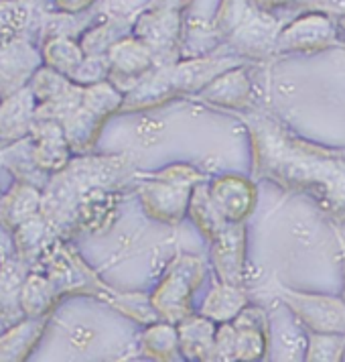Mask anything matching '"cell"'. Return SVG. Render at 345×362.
Returning a JSON list of instances; mask_svg holds the SVG:
<instances>
[{
    "mask_svg": "<svg viewBox=\"0 0 345 362\" xmlns=\"http://www.w3.org/2000/svg\"><path fill=\"white\" fill-rule=\"evenodd\" d=\"M236 116L252 145V175L309 198L335 222H345V151L321 147L286 131L262 108Z\"/></svg>",
    "mask_w": 345,
    "mask_h": 362,
    "instance_id": "1",
    "label": "cell"
},
{
    "mask_svg": "<svg viewBox=\"0 0 345 362\" xmlns=\"http://www.w3.org/2000/svg\"><path fill=\"white\" fill-rule=\"evenodd\" d=\"M136 155H73L66 169L53 173L43 187L41 214L59 238H73L82 198L94 187L126 189L138 175Z\"/></svg>",
    "mask_w": 345,
    "mask_h": 362,
    "instance_id": "2",
    "label": "cell"
},
{
    "mask_svg": "<svg viewBox=\"0 0 345 362\" xmlns=\"http://www.w3.org/2000/svg\"><path fill=\"white\" fill-rule=\"evenodd\" d=\"M33 269L43 271L49 277L61 299L69 296L96 297L108 303L110 308H114L116 312L143 326H148L159 320L150 303V296L118 291L108 283H104L98 277V273L83 261L80 252L66 238H57L43 252V257Z\"/></svg>",
    "mask_w": 345,
    "mask_h": 362,
    "instance_id": "3",
    "label": "cell"
},
{
    "mask_svg": "<svg viewBox=\"0 0 345 362\" xmlns=\"http://www.w3.org/2000/svg\"><path fill=\"white\" fill-rule=\"evenodd\" d=\"M238 55H205L179 59L171 66H155L147 76L124 94L120 115L147 112L179 96H195L203 86L231 67L242 66Z\"/></svg>",
    "mask_w": 345,
    "mask_h": 362,
    "instance_id": "4",
    "label": "cell"
},
{
    "mask_svg": "<svg viewBox=\"0 0 345 362\" xmlns=\"http://www.w3.org/2000/svg\"><path fill=\"white\" fill-rule=\"evenodd\" d=\"M207 180L195 165L173 163L159 171H138L134 189L145 214L161 224L177 226L189 212L193 187Z\"/></svg>",
    "mask_w": 345,
    "mask_h": 362,
    "instance_id": "5",
    "label": "cell"
},
{
    "mask_svg": "<svg viewBox=\"0 0 345 362\" xmlns=\"http://www.w3.org/2000/svg\"><path fill=\"white\" fill-rule=\"evenodd\" d=\"M207 263L199 255L179 252L167 264L163 277L150 293V303L159 320L181 324L193 310V293L203 285Z\"/></svg>",
    "mask_w": 345,
    "mask_h": 362,
    "instance_id": "6",
    "label": "cell"
},
{
    "mask_svg": "<svg viewBox=\"0 0 345 362\" xmlns=\"http://www.w3.org/2000/svg\"><path fill=\"white\" fill-rule=\"evenodd\" d=\"M124 94L114 83L99 82L85 86L82 106L63 124L67 143L73 155H85L96 147L102 129L110 116L120 115Z\"/></svg>",
    "mask_w": 345,
    "mask_h": 362,
    "instance_id": "7",
    "label": "cell"
},
{
    "mask_svg": "<svg viewBox=\"0 0 345 362\" xmlns=\"http://www.w3.org/2000/svg\"><path fill=\"white\" fill-rule=\"evenodd\" d=\"M280 303L295 315V320L307 332H331L345 334V301L344 297L305 293L284 285H277Z\"/></svg>",
    "mask_w": 345,
    "mask_h": 362,
    "instance_id": "8",
    "label": "cell"
},
{
    "mask_svg": "<svg viewBox=\"0 0 345 362\" xmlns=\"http://www.w3.org/2000/svg\"><path fill=\"white\" fill-rule=\"evenodd\" d=\"M132 35L152 51L157 66H171L183 59V18L177 11L145 8L136 17Z\"/></svg>",
    "mask_w": 345,
    "mask_h": 362,
    "instance_id": "9",
    "label": "cell"
},
{
    "mask_svg": "<svg viewBox=\"0 0 345 362\" xmlns=\"http://www.w3.org/2000/svg\"><path fill=\"white\" fill-rule=\"evenodd\" d=\"M212 264L219 281L231 285H244L246 279V222H228L210 238Z\"/></svg>",
    "mask_w": 345,
    "mask_h": 362,
    "instance_id": "10",
    "label": "cell"
},
{
    "mask_svg": "<svg viewBox=\"0 0 345 362\" xmlns=\"http://www.w3.org/2000/svg\"><path fill=\"white\" fill-rule=\"evenodd\" d=\"M337 43L333 18L309 11L291 25L282 27L277 41V53H317Z\"/></svg>",
    "mask_w": 345,
    "mask_h": 362,
    "instance_id": "11",
    "label": "cell"
},
{
    "mask_svg": "<svg viewBox=\"0 0 345 362\" xmlns=\"http://www.w3.org/2000/svg\"><path fill=\"white\" fill-rule=\"evenodd\" d=\"M280 31H282L280 21H277L268 11L256 8L246 18V23L236 33L230 35L226 41L231 49L236 51L238 57H242V59L250 57V59L262 62L272 53H277V41H279Z\"/></svg>",
    "mask_w": 345,
    "mask_h": 362,
    "instance_id": "12",
    "label": "cell"
},
{
    "mask_svg": "<svg viewBox=\"0 0 345 362\" xmlns=\"http://www.w3.org/2000/svg\"><path fill=\"white\" fill-rule=\"evenodd\" d=\"M43 64V55L23 35L11 41H0V94L2 98L29 86L35 71Z\"/></svg>",
    "mask_w": 345,
    "mask_h": 362,
    "instance_id": "13",
    "label": "cell"
},
{
    "mask_svg": "<svg viewBox=\"0 0 345 362\" xmlns=\"http://www.w3.org/2000/svg\"><path fill=\"white\" fill-rule=\"evenodd\" d=\"M106 55L110 59L108 82L114 83L122 94L131 92L132 88L157 66L152 51L134 35L122 39L120 43H116Z\"/></svg>",
    "mask_w": 345,
    "mask_h": 362,
    "instance_id": "14",
    "label": "cell"
},
{
    "mask_svg": "<svg viewBox=\"0 0 345 362\" xmlns=\"http://www.w3.org/2000/svg\"><path fill=\"white\" fill-rule=\"evenodd\" d=\"M210 194L217 212L228 222H246L258 202L256 183L234 173H226L210 181Z\"/></svg>",
    "mask_w": 345,
    "mask_h": 362,
    "instance_id": "15",
    "label": "cell"
},
{
    "mask_svg": "<svg viewBox=\"0 0 345 362\" xmlns=\"http://www.w3.org/2000/svg\"><path fill=\"white\" fill-rule=\"evenodd\" d=\"M193 98L207 106L242 112L254 106V88L246 69L238 66L219 74L207 86H203Z\"/></svg>",
    "mask_w": 345,
    "mask_h": 362,
    "instance_id": "16",
    "label": "cell"
},
{
    "mask_svg": "<svg viewBox=\"0 0 345 362\" xmlns=\"http://www.w3.org/2000/svg\"><path fill=\"white\" fill-rule=\"evenodd\" d=\"M29 271L17 257L15 247L0 252V324L6 328L27 317L20 305V291Z\"/></svg>",
    "mask_w": 345,
    "mask_h": 362,
    "instance_id": "17",
    "label": "cell"
},
{
    "mask_svg": "<svg viewBox=\"0 0 345 362\" xmlns=\"http://www.w3.org/2000/svg\"><path fill=\"white\" fill-rule=\"evenodd\" d=\"M236 332V361H262L268 354L270 329L268 315L262 308L250 305L240 312L236 320H231Z\"/></svg>",
    "mask_w": 345,
    "mask_h": 362,
    "instance_id": "18",
    "label": "cell"
},
{
    "mask_svg": "<svg viewBox=\"0 0 345 362\" xmlns=\"http://www.w3.org/2000/svg\"><path fill=\"white\" fill-rule=\"evenodd\" d=\"M35 148V161L47 175L59 173L73 159V151L67 143L61 122L55 120H35L31 131Z\"/></svg>",
    "mask_w": 345,
    "mask_h": 362,
    "instance_id": "19",
    "label": "cell"
},
{
    "mask_svg": "<svg viewBox=\"0 0 345 362\" xmlns=\"http://www.w3.org/2000/svg\"><path fill=\"white\" fill-rule=\"evenodd\" d=\"M37 98L29 86L0 102V147L29 136L35 124Z\"/></svg>",
    "mask_w": 345,
    "mask_h": 362,
    "instance_id": "20",
    "label": "cell"
},
{
    "mask_svg": "<svg viewBox=\"0 0 345 362\" xmlns=\"http://www.w3.org/2000/svg\"><path fill=\"white\" fill-rule=\"evenodd\" d=\"M51 315L23 317L15 326H8L0 334V362L27 361L43 338Z\"/></svg>",
    "mask_w": 345,
    "mask_h": 362,
    "instance_id": "21",
    "label": "cell"
},
{
    "mask_svg": "<svg viewBox=\"0 0 345 362\" xmlns=\"http://www.w3.org/2000/svg\"><path fill=\"white\" fill-rule=\"evenodd\" d=\"M43 189L33 183L15 181L13 187L0 196V226L13 232L27 220L41 214Z\"/></svg>",
    "mask_w": 345,
    "mask_h": 362,
    "instance_id": "22",
    "label": "cell"
},
{
    "mask_svg": "<svg viewBox=\"0 0 345 362\" xmlns=\"http://www.w3.org/2000/svg\"><path fill=\"white\" fill-rule=\"evenodd\" d=\"M179 329V350L185 361L212 362L215 352V332L217 324L201 313H191L185 317Z\"/></svg>",
    "mask_w": 345,
    "mask_h": 362,
    "instance_id": "23",
    "label": "cell"
},
{
    "mask_svg": "<svg viewBox=\"0 0 345 362\" xmlns=\"http://www.w3.org/2000/svg\"><path fill=\"white\" fill-rule=\"evenodd\" d=\"M11 234H13V247H15L17 257L29 269H33L43 257V252L59 238L49 226V222L43 218V214H37L31 220H27Z\"/></svg>",
    "mask_w": 345,
    "mask_h": 362,
    "instance_id": "24",
    "label": "cell"
},
{
    "mask_svg": "<svg viewBox=\"0 0 345 362\" xmlns=\"http://www.w3.org/2000/svg\"><path fill=\"white\" fill-rule=\"evenodd\" d=\"M0 167H4L15 181H23V183H33L37 187H45L51 175H47L45 171L39 169V165L35 161V148H33V139L31 134L15 141V143H8V145H2L0 147Z\"/></svg>",
    "mask_w": 345,
    "mask_h": 362,
    "instance_id": "25",
    "label": "cell"
},
{
    "mask_svg": "<svg viewBox=\"0 0 345 362\" xmlns=\"http://www.w3.org/2000/svg\"><path fill=\"white\" fill-rule=\"evenodd\" d=\"M248 303L250 301L244 285H231L217 279V283L207 291V296L203 297L199 313L210 317L215 324H226L236 320Z\"/></svg>",
    "mask_w": 345,
    "mask_h": 362,
    "instance_id": "26",
    "label": "cell"
},
{
    "mask_svg": "<svg viewBox=\"0 0 345 362\" xmlns=\"http://www.w3.org/2000/svg\"><path fill=\"white\" fill-rule=\"evenodd\" d=\"M140 15V13H138ZM138 15H126V17H108L104 23L87 29L82 35V49L85 55H106L108 51L120 43L122 39L131 37L134 23Z\"/></svg>",
    "mask_w": 345,
    "mask_h": 362,
    "instance_id": "27",
    "label": "cell"
},
{
    "mask_svg": "<svg viewBox=\"0 0 345 362\" xmlns=\"http://www.w3.org/2000/svg\"><path fill=\"white\" fill-rule=\"evenodd\" d=\"M59 301H61V296L57 293L49 277L43 271L31 269L20 291V305H23L25 315L29 317L51 315Z\"/></svg>",
    "mask_w": 345,
    "mask_h": 362,
    "instance_id": "28",
    "label": "cell"
},
{
    "mask_svg": "<svg viewBox=\"0 0 345 362\" xmlns=\"http://www.w3.org/2000/svg\"><path fill=\"white\" fill-rule=\"evenodd\" d=\"M140 352L150 361H181L177 324H171L164 320H157V322L148 324L140 336Z\"/></svg>",
    "mask_w": 345,
    "mask_h": 362,
    "instance_id": "29",
    "label": "cell"
},
{
    "mask_svg": "<svg viewBox=\"0 0 345 362\" xmlns=\"http://www.w3.org/2000/svg\"><path fill=\"white\" fill-rule=\"evenodd\" d=\"M187 216L191 218V222L199 228V232L210 240L215 232L222 230L228 220L217 212V208L214 206V199L210 194V180L201 181L193 187L191 194V202H189V212Z\"/></svg>",
    "mask_w": 345,
    "mask_h": 362,
    "instance_id": "30",
    "label": "cell"
},
{
    "mask_svg": "<svg viewBox=\"0 0 345 362\" xmlns=\"http://www.w3.org/2000/svg\"><path fill=\"white\" fill-rule=\"evenodd\" d=\"M43 64L53 67L57 71H61L63 76L71 78L75 74V69L82 66L83 53L82 45L75 43V39L71 37H53L47 39L43 45Z\"/></svg>",
    "mask_w": 345,
    "mask_h": 362,
    "instance_id": "31",
    "label": "cell"
},
{
    "mask_svg": "<svg viewBox=\"0 0 345 362\" xmlns=\"http://www.w3.org/2000/svg\"><path fill=\"white\" fill-rule=\"evenodd\" d=\"M33 17V6L27 0H0V41L23 37Z\"/></svg>",
    "mask_w": 345,
    "mask_h": 362,
    "instance_id": "32",
    "label": "cell"
},
{
    "mask_svg": "<svg viewBox=\"0 0 345 362\" xmlns=\"http://www.w3.org/2000/svg\"><path fill=\"white\" fill-rule=\"evenodd\" d=\"M345 358V334L331 332H309L305 361L337 362Z\"/></svg>",
    "mask_w": 345,
    "mask_h": 362,
    "instance_id": "33",
    "label": "cell"
},
{
    "mask_svg": "<svg viewBox=\"0 0 345 362\" xmlns=\"http://www.w3.org/2000/svg\"><path fill=\"white\" fill-rule=\"evenodd\" d=\"M83 86L73 83L63 96L47 100V102H37L35 120H55V122H66L69 116L73 115L83 100Z\"/></svg>",
    "mask_w": 345,
    "mask_h": 362,
    "instance_id": "34",
    "label": "cell"
},
{
    "mask_svg": "<svg viewBox=\"0 0 345 362\" xmlns=\"http://www.w3.org/2000/svg\"><path fill=\"white\" fill-rule=\"evenodd\" d=\"M258 6L252 0H222L217 13L214 17V27L217 33L224 39L234 35L244 23L246 18L256 11Z\"/></svg>",
    "mask_w": 345,
    "mask_h": 362,
    "instance_id": "35",
    "label": "cell"
},
{
    "mask_svg": "<svg viewBox=\"0 0 345 362\" xmlns=\"http://www.w3.org/2000/svg\"><path fill=\"white\" fill-rule=\"evenodd\" d=\"M73 80L63 76L61 71L53 69L49 66H41L29 82V88L35 94L37 102H47V100L63 96L67 90L73 86Z\"/></svg>",
    "mask_w": 345,
    "mask_h": 362,
    "instance_id": "36",
    "label": "cell"
},
{
    "mask_svg": "<svg viewBox=\"0 0 345 362\" xmlns=\"http://www.w3.org/2000/svg\"><path fill=\"white\" fill-rule=\"evenodd\" d=\"M90 23L87 17L71 15V13H61V15H45L41 23V37L47 41L53 37H71L83 31V27Z\"/></svg>",
    "mask_w": 345,
    "mask_h": 362,
    "instance_id": "37",
    "label": "cell"
},
{
    "mask_svg": "<svg viewBox=\"0 0 345 362\" xmlns=\"http://www.w3.org/2000/svg\"><path fill=\"white\" fill-rule=\"evenodd\" d=\"M110 78V59L108 55H85L82 66L75 69L71 80L80 86H94L99 82H108Z\"/></svg>",
    "mask_w": 345,
    "mask_h": 362,
    "instance_id": "38",
    "label": "cell"
},
{
    "mask_svg": "<svg viewBox=\"0 0 345 362\" xmlns=\"http://www.w3.org/2000/svg\"><path fill=\"white\" fill-rule=\"evenodd\" d=\"M214 361L217 362L236 361V332H234L231 322L217 324V332H215Z\"/></svg>",
    "mask_w": 345,
    "mask_h": 362,
    "instance_id": "39",
    "label": "cell"
},
{
    "mask_svg": "<svg viewBox=\"0 0 345 362\" xmlns=\"http://www.w3.org/2000/svg\"><path fill=\"white\" fill-rule=\"evenodd\" d=\"M313 11H319L331 18H341L345 17V0H319Z\"/></svg>",
    "mask_w": 345,
    "mask_h": 362,
    "instance_id": "40",
    "label": "cell"
},
{
    "mask_svg": "<svg viewBox=\"0 0 345 362\" xmlns=\"http://www.w3.org/2000/svg\"><path fill=\"white\" fill-rule=\"evenodd\" d=\"M96 0H55V4L63 11V13H71V15H80L83 11H87Z\"/></svg>",
    "mask_w": 345,
    "mask_h": 362,
    "instance_id": "41",
    "label": "cell"
},
{
    "mask_svg": "<svg viewBox=\"0 0 345 362\" xmlns=\"http://www.w3.org/2000/svg\"><path fill=\"white\" fill-rule=\"evenodd\" d=\"M189 2H191V0H150L147 8H167V11L183 13V8H185Z\"/></svg>",
    "mask_w": 345,
    "mask_h": 362,
    "instance_id": "42",
    "label": "cell"
},
{
    "mask_svg": "<svg viewBox=\"0 0 345 362\" xmlns=\"http://www.w3.org/2000/svg\"><path fill=\"white\" fill-rule=\"evenodd\" d=\"M258 8L262 11H274V8H280V6H289V4H295V0H252Z\"/></svg>",
    "mask_w": 345,
    "mask_h": 362,
    "instance_id": "43",
    "label": "cell"
},
{
    "mask_svg": "<svg viewBox=\"0 0 345 362\" xmlns=\"http://www.w3.org/2000/svg\"><path fill=\"white\" fill-rule=\"evenodd\" d=\"M335 234H337V243H339V248H341V257H344V301H345V236L339 230V224H335Z\"/></svg>",
    "mask_w": 345,
    "mask_h": 362,
    "instance_id": "44",
    "label": "cell"
},
{
    "mask_svg": "<svg viewBox=\"0 0 345 362\" xmlns=\"http://www.w3.org/2000/svg\"><path fill=\"white\" fill-rule=\"evenodd\" d=\"M319 0H295V4H298V6H307L309 11H313L315 8V4H317Z\"/></svg>",
    "mask_w": 345,
    "mask_h": 362,
    "instance_id": "45",
    "label": "cell"
},
{
    "mask_svg": "<svg viewBox=\"0 0 345 362\" xmlns=\"http://www.w3.org/2000/svg\"><path fill=\"white\" fill-rule=\"evenodd\" d=\"M339 29H341V31H344V33H345V17L339 18Z\"/></svg>",
    "mask_w": 345,
    "mask_h": 362,
    "instance_id": "46",
    "label": "cell"
},
{
    "mask_svg": "<svg viewBox=\"0 0 345 362\" xmlns=\"http://www.w3.org/2000/svg\"><path fill=\"white\" fill-rule=\"evenodd\" d=\"M0 102H2V94H0Z\"/></svg>",
    "mask_w": 345,
    "mask_h": 362,
    "instance_id": "47",
    "label": "cell"
},
{
    "mask_svg": "<svg viewBox=\"0 0 345 362\" xmlns=\"http://www.w3.org/2000/svg\"><path fill=\"white\" fill-rule=\"evenodd\" d=\"M344 361H345V358H344Z\"/></svg>",
    "mask_w": 345,
    "mask_h": 362,
    "instance_id": "48",
    "label": "cell"
}]
</instances>
